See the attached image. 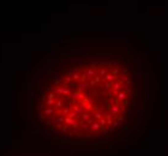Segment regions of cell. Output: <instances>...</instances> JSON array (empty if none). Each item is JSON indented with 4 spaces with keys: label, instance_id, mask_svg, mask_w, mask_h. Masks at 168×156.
I'll list each match as a JSON object with an SVG mask.
<instances>
[{
    "label": "cell",
    "instance_id": "obj_1",
    "mask_svg": "<svg viewBox=\"0 0 168 156\" xmlns=\"http://www.w3.org/2000/svg\"><path fill=\"white\" fill-rule=\"evenodd\" d=\"M130 53H92L60 60L42 80L39 120L53 133L94 139L124 129L142 97Z\"/></svg>",
    "mask_w": 168,
    "mask_h": 156
}]
</instances>
